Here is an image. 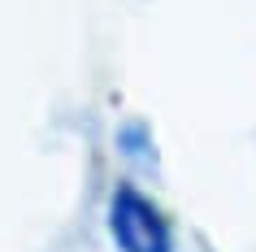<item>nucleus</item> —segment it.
<instances>
[{"label": "nucleus", "instance_id": "1", "mask_svg": "<svg viewBox=\"0 0 256 252\" xmlns=\"http://www.w3.org/2000/svg\"><path fill=\"white\" fill-rule=\"evenodd\" d=\"M108 235L118 252H174V230L135 183H118L108 196Z\"/></svg>", "mask_w": 256, "mask_h": 252}, {"label": "nucleus", "instance_id": "2", "mask_svg": "<svg viewBox=\"0 0 256 252\" xmlns=\"http://www.w3.org/2000/svg\"><path fill=\"white\" fill-rule=\"evenodd\" d=\"M118 148L126 152V157H135V161H152V152H148V126H144V122L122 126V131H118Z\"/></svg>", "mask_w": 256, "mask_h": 252}]
</instances>
